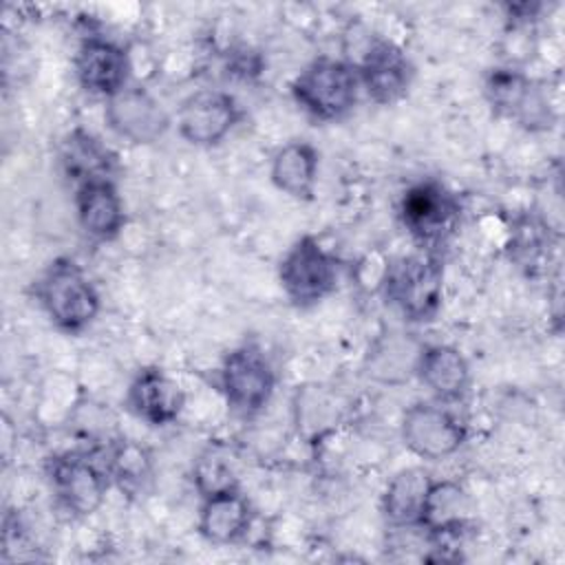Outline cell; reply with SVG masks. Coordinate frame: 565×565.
<instances>
[{"label":"cell","mask_w":565,"mask_h":565,"mask_svg":"<svg viewBox=\"0 0 565 565\" xmlns=\"http://www.w3.org/2000/svg\"><path fill=\"white\" fill-rule=\"evenodd\" d=\"M35 298L64 333H82L99 313L102 300L90 276L73 258H55L35 280Z\"/></svg>","instance_id":"1"},{"label":"cell","mask_w":565,"mask_h":565,"mask_svg":"<svg viewBox=\"0 0 565 565\" xmlns=\"http://www.w3.org/2000/svg\"><path fill=\"white\" fill-rule=\"evenodd\" d=\"M380 287L406 320H433L444 300V263L428 249L399 256L384 267Z\"/></svg>","instance_id":"2"},{"label":"cell","mask_w":565,"mask_h":565,"mask_svg":"<svg viewBox=\"0 0 565 565\" xmlns=\"http://www.w3.org/2000/svg\"><path fill=\"white\" fill-rule=\"evenodd\" d=\"M353 44L344 46L347 62L358 71L360 86L382 106L399 102L415 77V66L408 55L393 42L382 40L366 29L353 26Z\"/></svg>","instance_id":"3"},{"label":"cell","mask_w":565,"mask_h":565,"mask_svg":"<svg viewBox=\"0 0 565 565\" xmlns=\"http://www.w3.org/2000/svg\"><path fill=\"white\" fill-rule=\"evenodd\" d=\"M294 102L318 121H338L347 117L360 97L358 71L338 57L311 60L291 82Z\"/></svg>","instance_id":"4"},{"label":"cell","mask_w":565,"mask_h":565,"mask_svg":"<svg viewBox=\"0 0 565 565\" xmlns=\"http://www.w3.org/2000/svg\"><path fill=\"white\" fill-rule=\"evenodd\" d=\"M278 280L296 307L327 298L338 282V260L316 236H300L280 258Z\"/></svg>","instance_id":"5"},{"label":"cell","mask_w":565,"mask_h":565,"mask_svg":"<svg viewBox=\"0 0 565 565\" xmlns=\"http://www.w3.org/2000/svg\"><path fill=\"white\" fill-rule=\"evenodd\" d=\"M218 382L227 406L247 417L260 413L271 402L276 371L260 347L241 344L223 358Z\"/></svg>","instance_id":"6"},{"label":"cell","mask_w":565,"mask_h":565,"mask_svg":"<svg viewBox=\"0 0 565 565\" xmlns=\"http://www.w3.org/2000/svg\"><path fill=\"white\" fill-rule=\"evenodd\" d=\"M457 218V196L444 183L433 179L411 185L399 201V221L404 230L428 252L452 232Z\"/></svg>","instance_id":"7"},{"label":"cell","mask_w":565,"mask_h":565,"mask_svg":"<svg viewBox=\"0 0 565 565\" xmlns=\"http://www.w3.org/2000/svg\"><path fill=\"white\" fill-rule=\"evenodd\" d=\"M402 441L419 459L439 461L455 455L468 439L466 424L441 404L417 402L404 411Z\"/></svg>","instance_id":"8"},{"label":"cell","mask_w":565,"mask_h":565,"mask_svg":"<svg viewBox=\"0 0 565 565\" xmlns=\"http://www.w3.org/2000/svg\"><path fill=\"white\" fill-rule=\"evenodd\" d=\"M49 481L57 503L79 519L97 512L108 490V472L79 452L53 457L49 461Z\"/></svg>","instance_id":"9"},{"label":"cell","mask_w":565,"mask_h":565,"mask_svg":"<svg viewBox=\"0 0 565 565\" xmlns=\"http://www.w3.org/2000/svg\"><path fill=\"white\" fill-rule=\"evenodd\" d=\"M241 106L234 95L205 88L188 95L177 110V130L190 146L210 148L221 143L238 124Z\"/></svg>","instance_id":"10"},{"label":"cell","mask_w":565,"mask_h":565,"mask_svg":"<svg viewBox=\"0 0 565 565\" xmlns=\"http://www.w3.org/2000/svg\"><path fill=\"white\" fill-rule=\"evenodd\" d=\"M104 119L117 137L135 146H150L170 128V115L161 102L139 86H126L108 97Z\"/></svg>","instance_id":"11"},{"label":"cell","mask_w":565,"mask_h":565,"mask_svg":"<svg viewBox=\"0 0 565 565\" xmlns=\"http://www.w3.org/2000/svg\"><path fill=\"white\" fill-rule=\"evenodd\" d=\"M130 55L106 38H86L75 53V77L79 86L97 97H113L128 86Z\"/></svg>","instance_id":"12"},{"label":"cell","mask_w":565,"mask_h":565,"mask_svg":"<svg viewBox=\"0 0 565 565\" xmlns=\"http://www.w3.org/2000/svg\"><path fill=\"white\" fill-rule=\"evenodd\" d=\"M126 404L141 422L150 426H168L179 419L185 406V393L163 369L146 366L130 380Z\"/></svg>","instance_id":"13"},{"label":"cell","mask_w":565,"mask_h":565,"mask_svg":"<svg viewBox=\"0 0 565 565\" xmlns=\"http://www.w3.org/2000/svg\"><path fill=\"white\" fill-rule=\"evenodd\" d=\"M75 214L84 234L102 243L117 238L126 223L124 201L110 177L77 183Z\"/></svg>","instance_id":"14"},{"label":"cell","mask_w":565,"mask_h":565,"mask_svg":"<svg viewBox=\"0 0 565 565\" xmlns=\"http://www.w3.org/2000/svg\"><path fill=\"white\" fill-rule=\"evenodd\" d=\"M415 375L444 402L459 399L470 386V364L463 353L450 344L422 347L415 362Z\"/></svg>","instance_id":"15"},{"label":"cell","mask_w":565,"mask_h":565,"mask_svg":"<svg viewBox=\"0 0 565 565\" xmlns=\"http://www.w3.org/2000/svg\"><path fill=\"white\" fill-rule=\"evenodd\" d=\"M249 525L252 508L238 488L203 497L199 508V534L205 541L214 545L234 543L247 534Z\"/></svg>","instance_id":"16"},{"label":"cell","mask_w":565,"mask_h":565,"mask_svg":"<svg viewBox=\"0 0 565 565\" xmlns=\"http://www.w3.org/2000/svg\"><path fill=\"white\" fill-rule=\"evenodd\" d=\"M320 154L309 141H289L276 150L269 179L282 194L296 201H311L318 183Z\"/></svg>","instance_id":"17"},{"label":"cell","mask_w":565,"mask_h":565,"mask_svg":"<svg viewBox=\"0 0 565 565\" xmlns=\"http://www.w3.org/2000/svg\"><path fill=\"white\" fill-rule=\"evenodd\" d=\"M433 477L422 466H408L397 470L382 494V514L395 530L419 527L424 501Z\"/></svg>","instance_id":"18"},{"label":"cell","mask_w":565,"mask_h":565,"mask_svg":"<svg viewBox=\"0 0 565 565\" xmlns=\"http://www.w3.org/2000/svg\"><path fill=\"white\" fill-rule=\"evenodd\" d=\"M470 519V497L457 481L441 479L430 483L419 527L428 532L430 539L459 536Z\"/></svg>","instance_id":"19"},{"label":"cell","mask_w":565,"mask_h":565,"mask_svg":"<svg viewBox=\"0 0 565 565\" xmlns=\"http://www.w3.org/2000/svg\"><path fill=\"white\" fill-rule=\"evenodd\" d=\"M536 90V84L516 68L503 66V68H492L483 82V95L488 104L512 119H521L523 110L527 108L532 95Z\"/></svg>","instance_id":"20"},{"label":"cell","mask_w":565,"mask_h":565,"mask_svg":"<svg viewBox=\"0 0 565 565\" xmlns=\"http://www.w3.org/2000/svg\"><path fill=\"white\" fill-rule=\"evenodd\" d=\"M62 163L66 172L84 183L88 179H102L110 172V154L108 150L88 132L73 130L62 150Z\"/></svg>","instance_id":"21"},{"label":"cell","mask_w":565,"mask_h":565,"mask_svg":"<svg viewBox=\"0 0 565 565\" xmlns=\"http://www.w3.org/2000/svg\"><path fill=\"white\" fill-rule=\"evenodd\" d=\"M108 475L121 486V490H139L150 477V457L135 441H119L108 459Z\"/></svg>","instance_id":"22"},{"label":"cell","mask_w":565,"mask_h":565,"mask_svg":"<svg viewBox=\"0 0 565 565\" xmlns=\"http://www.w3.org/2000/svg\"><path fill=\"white\" fill-rule=\"evenodd\" d=\"M194 488L199 490V494L203 499L214 492L232 490L238 486H236V477H234L230 463L212 450V452L201 455V459L194 466Z\"/></svg>","instance_id":"23"}]
</instances>
